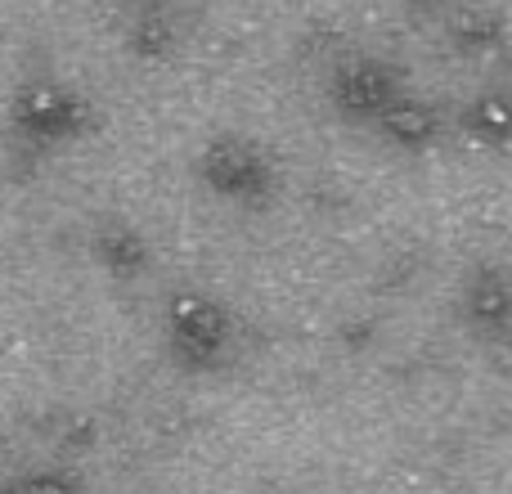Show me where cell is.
Returning <instances> with one entry per match:
<instances>
[{
  "label": "cell",
  "mask_w": 512,
  "mask_h": 494,
  "mask_svg": "<svg viewBox=\"0 0 512 494\" xmlns=\"http://www.w3.org/2000/svg\"><path fill=\"white\" fill-rule=\"evenodd\" d=\"M221 333H225L221 315H216V310H207V306H198V301L176 315V337H180V346H185L189 355L221 351Z\"/></svg>",
  "instance_id": "cell-1"
},
{
  "label": "cell",
  "mask_w": 512,
  "mask_h": 494,
  "mask_svg": "<svg viewBox=\"0 0 512 494\" xmlns=\"http://www.w3.org/2000/svg\"><path fill=\"white\" fill-rule=\"evenodd\" d=\"M27 494H68V486H59V481H36Z\"/></svg>",
  "instance_id": "cell-2"
}]
</instances>
